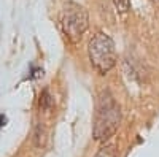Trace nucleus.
Returning <instances> with one entry per match:
<instances>
[{
    "instance_id": "f257e3e1",
    "label": "nucleus",
    "mask_w": 159,
    "mask_h": 157,
    "mask_svg": "<svg viewBox=\"0 0 159 157\" xmlns=\"http://www.w3.org/2000/svg\"><path fill=\"white\" fill-rule=\"evenodd\" d=\"M121 122V108L115 97L103 90L97 98L96 107V117H94V127H92V137L97 141H105L111 138Z\"/></svg>"
},
{
    "instance_id": "f03ea898",
    "label": "nucleus",
    "mask_w": 159,
    "mask_h": 157,
    "mask_svg": "<svg viewBox=\"0 0 159 157\" xmlns=\"http://www.w3.org/2000/svg\"><path fill=\"white\" fill-rule=\"evenodd\" d=\"M89 51V60L99 73L105 75L108 73L115 65H116V49H115V41L107 35V33H96L92 37L88 46Z\"/></svg>"
},
{
    "instance_id": "7ed1b4c3",
    "label": "nucleus",
    "mask_w": 159,
    "mask_h": 157,
    "mask_svg": "<svg viewBox=\"0 0 159 157\" xmlns=\"http://www.w3.org/2000/svg\"><path fill=\"white\" fill-rule=\"evenodd\" d=\"M61 25L64 33L73 43L81 40L83 33L89 27V15L86 8L75 2H69L61 13Z\"/></svg>"
},
{
    "instance_id": "20e7f679",
    "label": "nucleus",
    "mask_w": 159,
    "mask_h": 157,
    "mask_svg": "<svg viewBox=\"0 0 159 157\" xmlns=\"http://www.w3.org/2000/svg\"><path fill=\"white\" fill-rule=\"evenodd\" d=\"M52 107V98L49 95V90L45 89L42 95H40V108H43V110H49Z\"/></svg>"
},
{
    "instance_id": "39448f33",
    "label": "nucleus",
    "mask_w": 159,
    "mask_h": 157,
    "mask_svg": "<svg viewBox=\"0 0 159 157\" xmlns=\"http://www.w3.org/2000/svg\"><path fill=\"white\" fill-rule=\"evenodd\" d=\"M96 157H116L115 148L113 146H103L99 149V152L96 154Z\"/></svg>"
},
{
    "instance_id": "423d86ee",
    "label": "nucleus",
    "mask_w": 159,
    "mask_h": 157,
    "mask_svg": "<svg viewBox=\"0 0 159 157\" xmlns=\"http://www.w3.org/2000/svg\"><path fill=\"white\" fill-rule=\"evenodd\" d=\"M113 2L119 13H127L130 8V0H113Z\"/></svg>"
},
{
    "instance_id": "0eeeda50",
    "label": "nucleus",
    "mask_w": 159,
    "mask_h": 157,
    "mask_svg": "<svg viewBox=\"0 0 159 157\" xmlns=\"http://www.w3.org/2000/svg\"><path fill=\"white\" fill-rule=\"evenodd\" d=\"M5 122H7V117H5L3 114H0V127L5 125Z\"/></svg>"
}]
</instances>
